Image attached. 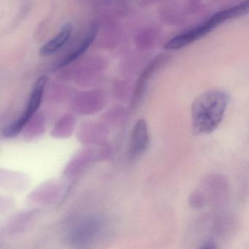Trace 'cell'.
Returning <instances> with one entry per match:
<instances>
[{"mask_svg": "<svg viewBox=\"0 0 249 249\" xmlns=\"http://www.w3.org/2000/svg\"><path fill=\"white\" fill-rule=\"evenodd\" d=\"M230 95L221 89H211L196 97L192 106V129L195 135L213 132L224 119Z\"/></svg>", "mask_w": 249, "mask_h": 249, "instance_id": "obj_1", "label": "cell"}, {"mask_svg": "<svg viewBox=\"0 0 249 249\" xmlns=\"http://www.w3.org/2000/svg\"><path fill=\"white\" fill-rule=\"evenodd\" d=\"M46 84V78L40 77L36 81L32 91L31 96L27 103V107L23 114L17 121L11 124L4 131L5 138H14L21 132L27 122L34 116L40 107L44 94L45 87Z\"/></svg>", "mask_w": 249, "mask_h": 249, "instance_id": "obj_2", "label": "cell"}, {"mask_svg": "<svg viewBox=\"0 0 249 249\" xmlns=\"http://www.w3.org/2000/svg\"><path fill=\"white\" fill-rule=\"evenodd\" d=\"M213 29H215V27L213 25L212 23L207 19L206 21L198 24L196 27L181 34L175 36L168 40L164 47L169 51H176L183 49L202 38L210 32L212 31Z\"/></svg>", "mask_w": 249, "mask_h": 249, "instance_id": "obj_3", "label": "cell"}, {"mask_svg": "<svg viewBox=\"0 0 249 249\" xmlns=\"http://www.w3.org/2000/svg\"><path fill=\"white\" fill-rule=\"evenodd\" d=\"M150 138L146 122L140 119L135 124L131 135L130 154L137 157L142 154L149 145Z\"/></svg>", "mask_w": 249, "mask_h": 249, "instance_id": "obj_4", "label": "cell"}, {"mask_svg": "<svg viewBox=\"0 0 249 249\" xmlns=\"http://www.w3.org/2000/svg\"><path fill=\"white\" fill-rule=\"evenodd\" d=\"M72 27L71 24H66L64 25L60 32L53 38L46 42L40 48V54L43 56H49L56 53L68 43L72 35Z\"/></svg>", "mask_w": 249, "mask_h": 249, "instance_id": "obj_5", "label": "cell"}, {"mask_svg": "<svg viewBox=\"0 0 249 249\" xmlns=\"http://www.w3.org/2000/svg\"><path fill=\"white\" fill-rule=\"evenodd\" d=\"M97 32H98V30H97V27H93L91 31H90L89 34L82 40L81 44L76 49H74L72 52H71L68 56L64 57L59 62V63L57 64L56 68L58 69V68H62L63 67L67 66V65L76 60L81 55L84 54V52L89 48V46H91V43L95 39L96 36L97 35Z\"/></svg>", "mask_w": 249, "mask_h": 249, "instance_id": "obj_6", "label": "cell"}, {"mask_svg": "<svg viewBox=\"0 0 249 249\" xmlns=\"http://www.w3.org/2000/svg\"><path fill=\"white\" fill-rule=\"evenodd\" d=\"M211 249V248H204V249Z\"/></svg>", "mask_w": 249, "mask_h": 249, "instance_id": "obj_7", "label": "cell"}]
</instances>
